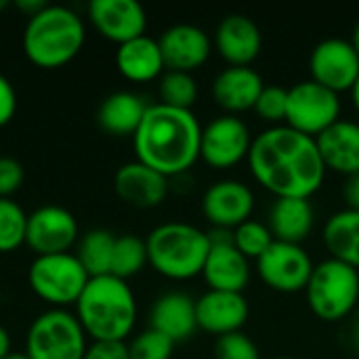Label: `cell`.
Returning <instances> with one entry per match:
<instances>
[{"label": "cell", "mask_w": 359, "mask_h": 359, "mask_svg": "<svg viewBox=\"0 0 359 359\" xmlns=\"http://www.w3.org/2000/svg\"><path fill=\"white\" fill-rule=\"evenodd\" d=\"M246 164L252 179L276 200H311L328 175L316 139L286 124L261 130L252 139Z\"/></svg>", "instance_id": "6da1fadb"}, {"label": "cell", "mask_w": 359, "mask_h": 359, "mask_svg": "<svg viewBox=\"0 0 359 359\" xmlns=\"http://www.w3.org/2000/svg\"><path fill=\"white\" fill-rule=\"evenodd\" d=\"M202 124L194 109L151 103L133 135L135 160L166 179L187 175L200 160Z\"/></svg>", "instance_id": "7a4b0ae2"}, {"label": "cell", "mask_w": 359, "mask_h": 359, "mask_svg": "<svg viewBox=\"0 0 359 359\" xmlns=\"http://www.w3.org/2000/svg\"><path fill=\"white\" fill-rule=\"evenodd\" d=\"M74 309L93 343H126L137 324L135 292L128 282L114 276L90 278Z\"/></svg>", "instance_id": "3957f363"}, {"label": "cell", "mask_w": 359, "mask_h": 359, "mask_svg": "<svg viewBox=\"0 0 359 359\" xmlns=\"http://www.w3.org/2000/svg\"><path fill=\"white\" fill-rule=\"evenodd\" d=\"M86 42V27L78 13L61 4H46L23 27L25 59L40 69H59L72 63Z\"/></svg>", "instance_id": "277c9868"}, {"label": "cell", "mask_w": 359, "mask_h": 359, "mask_svg": "<svg viewBox=\"0 0 359 359\" xmlns=\"http://www.w3.org/2000/svg\"><path fill=\"white\" fill-rule=\"evenodd\" d=\"M147 261L156 273L172 282L202 276L210 252V233L185 221H168L145 238Z\"/></svg>", "instance_id": "5b68a950"}, {"label": "cell", "mask_w": 359, "mask_h": 359, "mask_svg": "<svg viewBox=\"0 0 359 359\" xmlns=\"http://www.w3.org/2000/svg\"><path fill=\"white\" fill-rule=\"evenodd\" d=\"M305 299L318 320L326 324L347 320L359 307V271L330 257L316 263Z\"/></svg>", "instance_id": "8992f818"}, {"label": "cell", "mask_w": 359, "mask_h": 359, "mask_svg": "<svg viewBox=\"0 0 359 359\" xmlns=\"http://www.w3.org/2000/svg\"><path fill=\"white\" fill-rule=\"evenodd\" d=\"M88 280L90 276L74 252L36 257L27 267V284L32 292L50 305V309L74 307Z\"/></svg>", "instance_id": "52a82bcc"}, {"label": "cell", "mask_w": 359, "mask_h": 359, "mask_svg": "<svg viewBox=\"0 0 359 359\" xmlns=\"http://www.w3.org/2000/svg\"><path fill=\"white\" fill-rule=\"evenodd\" d=\"M88 337L67 309H48L27 328L25 355L29 359H84Z\"/></svg>", "instance_id": "ba28073f"}, {"label": "cell", "mask_w": 359, "mask_h": 359, "mask_svg": "<svg viewBox=\"0 0 359 359\" xmlns=\"http://www.w3.org/2000/svg\"><path fill=\"white\" fill-rule=\"evenodd\" d=\"M341 95L313 82L311 78L301 80L288 88L286 126L307 137H320L326 128L341 120Z\"/></svg>", "instance_id": "9c48e42d"}, {"label": "cell", "mask_w": 359, "mask_h": 359, "mask_svg": "<svg viewBox=\"0 0 359 359\" xmlns=\"http://www.w3.org/2000/svg\"><path fill=\"white\" fill-rule=\"evenodd\" d=\"M252 139L242 116L221 114L202 126L200 160L212 170H231L248 160Z\"/></svg>", "instance_id": "30bf717a"}, {"label": "cell", "mask_w": 359, "mask_h": 359, "mask_svg": "<svg viewBox=\"0 0 359 359\" xmlns=\"http://www.w3.org/2000/svg\"><path fill=\"white\" fill-rule=\"evenodd\" d=\"M261 282L280 294L305 292L309 278L313 273V259L303 248V244L273 242L267 252L255 261Z\"/></svg>", "instance_id": "8fae6325"}, {"label": "cell", "mask_w": 359, "mask_h": 359, "mask_svg": "<svg viewBox=\"0 0 359 359\" xmlns=\"http://www.w3.org/2000/svg\"><path fill=\"white\" fill-rule=\"evenodd\" d=\"M200 206L212 229L233 231L252 219L257 198L248 183L240 179H219L206 187Z\"/></svg>", "instance_id": "7c38bea8"}, {"label": "cell", "mask_w": 359, "mask_h": 359, "mask_svg": "<svg viewBox=\"0 0 359 359\" xmlns=\"http://www.w3.org/2000/svg\"><path fill=\"white\" fill-rule=\"evenodd\" d=\"M80 240V227L76 217L63 206H40L27 215L25 246L36 257L69 252Z\"/></svg>", "instance_id": "4fadbf2b"}, {"label": "cell", "mask_w": 359, "mask_h": 359, "mask_svg": "<svg viewBox=\"0 0 359 359\" xmlns=\"http://www.w3.org/2000/svg\"><path fill=\"white\" fill-rule=\"evenodd\" d=\"M311 80L337 95L351 93L359 78V55L351 40L326 38L309 55Z\"/></svg>", "instance_id": "5bb4252c"}, {"label": "cell", "mask_w": 359, "mask_h": 359, "mask_svg": "<svg viewBox=\"0 0 359 359\" xmlns=\"http://www.w3.org/2000/svg\"><path fill=\"white\" fill-rule=\"evenodd\" d=\"M208 233H210V252L202 269V278L208 290L244 294L252 276L250 261L233 246L231 231L212 229Z\"/></svg>", "instance_id": "9a60e30c"}, {"label": "cell", "mask_w": 359, "mask_h": 359, "mask_svg": "<svg viewBox=\"0 0 359 359\" xmlns=\"http://www.w3.org/2000/svg\"><path fill=\"white\" fill-rule=\"evenodd\" d=\"M212 48L231 67H252L263 48V34L250 17L233 13L219 21Z\"/></svg>", "instance_id": "2e32d148"}, {"label": "cell", "mask_w": 359, "mask_h": 359, "mask_svg": "<svg viewBox=\"0 0 359 359\" xmlns=\"http://www.w3.org/2000/svg\"><path fill=\"white\" fill-rule=\"evenodd\" d=\"M164 65L170 72L194 74L212 55V38L194 23H177L162 32L158 38Z\"/></svg>", "instance_id": "e0dca14e"}, {"label": "cell", "mask_w": 359, "mask_h": 359, "mask_svg": "<svg viewBox=\"0 0 359 359\" xmlns=\"http://www.w3.org/2000/svg\"><path fill=\"white\" fill-rule=\"evenodd\" d=\"M88 19L105 40L118 46L145 36L147 29V13L137 0H93Z\"/></svg>", "instance_id": "ac0fdd59"}, {"label": "cell", "mask_w": 359, "mask_h": 359, "mask_svg": "<svg viewBox=\"0 0 359 359\" xmlns=\"http://www.w3.org/2000/svg\"><path fill=\"white\" fill-rule=\"evenodd\" d=\"M250 316L248 301L242 292L206 290L196 299V322L198 330L212 337H225L240 332Z\"/></svg>", "instance_id": "d6986e66"}, {"label": "cell", "mask_w": 359, "mask_h": 359, "mask_svg": "<svg viewBox=\"0 0 359 359\" xmlns=\"http://www.w3.org/2000/svg\"><path fill=\"white\" fill-rule=\"evenodd\" d=\"M265 88L263 76L255 67H231L221 69L210 86L212 101L227 116H242L252 111L261 90Z\"/></svg>", "instance_id": "ffe728a7"}, {"label": "cell", "mask_w": 359, "mask_h": 359, "mask_svg": "<svg viewBox=\"0 0 359 359\" xmlns=\"http://www.w3.org/2000/svg\"><path fill=\"white\" fill-rule=\"evenodd\" d=\"M114 191L124 204L133 208L149 210V208L164 204V200L168 198L170 185L164 175L133 160V162L122 164L116 170Z\"/></svg>", "instance_id": "44dd1931"}, {"label": "cell", "mask_w": 359, "mask_h": 359, "mask_svg": "<svg viewBox=\"0 0 359 359\" xmlns=\"http://www.w3.org/2000/svg\"><path fill=\"white\" fill-rule=\"evenodd\" d=\"M316 143L328 172L341 177L359 175V122L341 118L316 137Z\"/></svg>", "instance_id": "7402d4cb"}, {"label": "cell", "mask_w": 359, "mask_h": 359, "mask_svg": "<svg viewBox=\"0 0 359 359\" xmlns=\"http://www.w3.org/2000/svg\"><path fill=\"white\" fill-rule=\"evenodd\" d=\"M149 328L168 337L175 345L191 339L198 330L196 299L185 292L172 290L156 299L149 311Z\"/></svg>", "instance_id": "603a6c76"}, {"label": "cell", "mask_w": 359, "mask_h": 359, "mask_svg": "<svg viewBox=\"0 0 359 359\" xmlns=\"http://www.w3.org/2000/svg\"><path fill=\"white\" fill-rule=\"evenodd\" d=\"M316 225V208L311 200L303 198H278L269 206L267 227L278 242L303 244Z\"/></svg>", "instance_id": "cb8c5ba5"}, {"label": "cell", "mask_w": 359, "mask_h": 359, "mask_svg": "<svg viewBox=\"0 0 359 359\" xmlns=\"http://www.w3.org/2000/svg\"><path fill=\"white\" fill-rule=\"evenodd\" d=\"M116 67L128 82L137 84L160 80L162 74L166 72L158 40L147 34L118 46Z\"/></svg>", "instance_id": "d4e9b609"}, {"label": "cell", "mask_w": 359, "mask_h": 359, "mask_svg": "<svg viewBox=\"0 0 359 359\" xmlns=\"http://www.w3.org/2000/svg\"><path fill=\"white\" fill-rule=\"evenodd\" d=\"M149 103L130 90L107 95L97 109V124L109 137H133L147 111Z\"/></svg>", "instance_id": "484cf974"}, {"label": "cell", "mask_w": 359, "mask_h": 359, "mask_svg": "<svg viewBox=\"0 0 359 359\" xmlns=\"http://www.w3.org/2000/svg\"><path fill=\"white\" fill-rule=\"evenodd\" d=\"M322 242L330 259L359 271V210L332 212L322 227Z\"/></svg>", "instance_id": "4316f807"}, {"label": "cell", "mask_w": 359, "mask_h": 359, "mask_svg": "<svg viewBox=\"0 0 359 359\" xmlns=\"http://www.w3.org/2000/svg\"><path fill=\"white\" fill-rule=\"evenodd\" d=\"M116 236L107 229H90L80 236L76 244V257L86 269L90 278L109 276L111 271V257H114Z\"/></svg>", "instance_id": "83f0119b"}, {"label": "cell", "mask_w": 359, "mask_h": 359, "mask_svg": "<svg viewBox=\"0 0 359 359\" xmlns=\"http://www.w3.org/2000/svg\"><path fill=\"white\" fill-rule=\"evenodd\" d=\"M145 265H149L145 240L139 238V236H133V233L118 236L116 238V246H114L109 276L128 282L130 278L139 276L145 269Z\"/></svg>", "instance_id": "f1b7e54d"}, {"label": "cell", "mask_w": 359, "mask_h": 359, "mask_svg": "<svg viewBox=\"0 0 359 359\" xmlns=\"http://www.w3.org/2000/svg\"><path fill=\"white\" fill-rule=\"evenodd\" d=\"M158 95L160 103L177 109H191L198 101L200 86L194 74L187 72H170L166 69L158 80Z\"/></svg>", "instance_id": "f546056e"}, {"label": "cell", "mask_w": 359, "mask_h": 359, "mask_svg": "<svg viewBox=\"0 0 359 359\" xmlns=\"http://www.w3.org/2000/svg\"><path fill=\"white\" fill-rule=\"evenodd\" d=\"M27 212L13 200L0 198V252H15L25 244Z\"/></svg>", "instance_id": "4dcf8cb0"}, {"label": "cell", "mask_w": 359, "mask_h": 359, "mask_svg": "<svg viewBox=\"0 0 359 359\" xmlns=\"http://www.w3.org/2000/svg\"><path fill=\"white\" fill-rule=\"evenodd\" d=\"M231 242L248 261H257L267 252V248L276 242V238L267 227V223L259 219H248L246 223H242L231 231Z\"/></svg>", "instance_id": "1f68e13d"}, {"label": "cell", "mask_w": 359, "mask_h": 359, "mask_svg": "<svg viewBox=\"0 0 359 359\" xmlns=\"http://www.w3.org/2000/svg\"><path fill=\"white\" fill-rule=\"evenodd\" d=\"M126 347L130 359H172L177 345L162 332L147 328L135 334L130 343H126Z\"/></svg>", "instance_id": "d6a6232c"}, {"label": "cell", "mask_w": 359, "mask_h": 359, "mask_svg": "<svg viewBox=\"0 0 359 359\" xmlns=\"http://www.w3.org/2000/svg\"><path fill=\"white\" fill-rule=\"evenodd\" d=\"M263 122L269 126H280L286 124V114H288V88L280 84H265L261 90L257 105L252 109Z\"/></svg>", "instance_id": "836d02e7"}, {"label": "cell", "mask_w": 359, "mask_h": 359, "mask_svg": "<svg viewBox=\"0 0 359 359\" xmlns=\"http://www.w3.org/2000/svg\"><path fill=\"white\" fill-rule=\"evenodd\" d=\"M215 359H263L259 345L244 332H231L215 341Z\"/></svg>", "instance_id": "e575fe53"}, {"label": "cell", "mask_w": 359, "mask_h": 359, "mask_svg": "<svg viewBox=\"0 0 359 359\" xmlns=\"http://www.w3.org/2000/svg\"><path fill=\"white\" fill-rule=\"evenodd\" d=\"M25 181V170L19 160L0 156V198H13Z\"/></svg>", "instance_id": "d590c367"}, {"label": "cell", "mask_w": 359, "mask_h": 359, "mask_svg": "<svg viewBox=\"0 0 359 359\" xmlns=\"http://www.w3.org/2000/svg\"><path fill=\"white\" fill-rule=\"evenodd\" d=\"M17 114V90L6 76L0 74V128L11 124Z\"/></svg>", "instance_id": "8d00e7d4"}, {"label": "cell", "mask_w": 359, "mask_h": 359, "mask_svg": "<svg viewBox=\"0 0 359 359\" xmlns=\"http://www.w3.org/2000/svg\"><path fill=\"white\" fill-rule=\"evenodd\" d=\"M84 359H130L126 343H90Z\"/></svg>", "instance_id": "74e56055"}, {"label": "cell", "mask_w": 359, "mask_h": 359, "mask_svg": "<svg viewBox=\"0 0 359 359\" xmlns=\"http://www.w3.org/2000/svg\"><path fill=\"white\" fill-rule=\"evenodd\" d=\"M341 196H343L345 208L359 210V175L345 177L343 187H341Z\"/></svg>", "instance_id": "f35d334b"}, {"label": "cell", "mask_w": 359, "mask_h": 359, "mask_svg": "<svg viewBox=\"0 0 359 359\" xmlns=\"http://www.w3.org/2000/svg\"><path fill=\"white\" fill-rule=\"evenodd\" d=\"M44 6H46V2H42V0H17L15 2V8L21 11L27 19L34 17L36 13H40Z\"/></svg>", "instance_id": "ab89813d"}, {"label": "cell", "mask_w": 359, "mask_h": 359, "mask_svg": "<svg viewBox=\"0 0 359 359\" xmlns=\"http://www.w3.org/2000/svg\"><path fill=\"white\" fill-rule=\"evenodd\" d=\"M11 351H13V349H11V337H8V332L0 326V359L6 358Z\"/></svg>", "instance_id": "60d3db41"}, {"label": "cell", "mask_w": 359, "mask_h": 359, "mask_svg": "<svg viewBox=\"0 0 359 359\" xmlns=\"http://www.w3.org/2000/svg\"><path fill=\"white\" fill-rule=\"evenodd\" d=\"M349 341H351V345H353V349L358 351L359 355V318L351 324V330H349Z\"/></svg>", "instance_id": "b9f144b4"}, {"label": "cell", "mask_w": 359, "mask_h": 359, "mask_svg": "<svg viewBox=\"0 0 359 359\" xmlns=\"http://www.w3.org/2000/svg\"><path fill=\"white\" fill-rule=\"evenodd\" d=\"M351 103H353V109L358 111L359 114V78H358V82L353 84V88H351Z\"/></svg>", "instance_id": "7bdbcfd3"}, {"label": "cell", "mask_w": 359, "mask_h": 359, "mask_svg": "<svg viewBox=\"0 0 359 359\" xmlns=\"http://www.w3.org/2000/svg\"><path fill=\"white\" fill-rule=\"evenodd\" d=\"M351 44H353L355 53L359 55V21L355 23V27H353V34H351Z\"/></svg>", "instance_id": "ee69618b"}, {"label": "cell", "mask_w": 359, "mask_h": 359, "mask_svg": "<svg viewBox=\"0 0 359 359\" xmlns=\"http://www.w3.org/2000/svg\"><path fill=\"white\" fill-rule=\"evenodd\" d=\"M4 359H29V358L25 355V351H11V353H8Z\"/></svg>", "instance_id": "f6af8a7d"}, {"label": "cell", "mask_w": 359, "mask_h": 359, "mask_svg": "<svg viewBox=\"0 0 359 359\" xmlns=\"http://www.w3.org/2000/svg\"><path fill=\"white\" fill-rule=\"evenodd\" d=\"M6 6H8V2L6 0H0V11H4Z\"/></svg>", "instance_id": "bcb514c9"}, {"label": "cell", "mask_w": 359, "mask_h": 359, "mask_svg": "<svg viewBox=\"0 0 359 359\" xmlns=\"http://www.w3.org/2000/svg\"><path fill=\"white\" fill-rule=\"evenodd\" d=\"M271 359H299V358H288V355H280V358H271Z\"/></svg>", "instance_id": "7dc6e473"}]
</instances>
